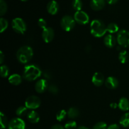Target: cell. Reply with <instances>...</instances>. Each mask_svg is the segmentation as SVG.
<instances>
[{"label": "cell", "mask_w": 129, "mask_h": 129, "mask_svg": "<svg viewBox=\"0 0 129 129\" xmlns=\"http://www.w3.org/2000/svg\"><path fill=\"white\" fill-rule=\"evenodd\" d=\"M42 71L40 68L35 64L26 65L24 68L23 76L28 81H33L40 78Z\"/></svg>", "instance_id": "1"}, {"label": "cell", "mask_w": 129, "mask_h": 129, "mask_svg": "<svg viewBox=\"0 0 129 129\" xmlns=\"http://www.w3.org/2000/svg\"><path fill=\"white\" fill-rule=\"evenodd\" d=\"M34 55V51L31 47L24 45L21 47L16 52V58L21 64H26L31 60Z\"/></svg>", "instance_id": "2"}, {"label": "cell", "mask_w": 129, "mask_h": 129, "mask_svg": "<svg viewBox=\"0 0 129 129\" xmlns=\"http://www.w3.org/2000/svg\"><path fill=\"white\" fill-rule=\"evenodd\" d=\"M91 34L97 38L102 37L105 35L107 32V27L104 23L100 20H93L90 25Z\"/></svg>", "instance_id": "3"}, {"label": "cell", "mask_w": 129, "mask_h": 129, "mask_svg": "<svg viewBox=\"0 0 129 129\" xmlns=\"http://www.w3.org/2000/svg\"><path fill=\"white\" fill-rule=\"evenodd\" d=\"M11 26L14 31L19 34H23L26 30V25L25 21L20 18L13 19L11 22Z\"/></svg>", "instance_id": "4"}, {"label": "cell", "mask_w": 129, "mask_h": 129, "mask_svg": "<svg viewBox=\"0 0 129 129\" xmlns=\"http://www.w3.org/2000/svg\"><path fill=\"white\" fill-rule=\"evenodd\" d=\"M76 21L74 18L69 15H66L63 16L60 21V26L62 28L66 31H70L74 28Z\"/></svg>", "instance_id": "5"}, {"label": "cell", "mask_w": 129, "mask_h": 129, "mask_svg": "<svg viewBox=\"0 0 129 129\" xmlns=\"http://www.w3.org/2000/svg\"><path fill=\"white\" fill-rule=\"evenodd\" d=\"M117 41L120 47L124 48L129 47V31L126 30H122L118 31Z\"/></svg>", "instance_id": "6"}, {"label": "cell", "mask_w": 129, "mask_h": 129, "mask_svg": "<svg viewBox=\"0 0 129 129\" xmlns=\"http://www.w3.org/2000/svg\"><path fill=\"white\" fill-rule=\"evenodd\" d=\"M41 104L40 99L36 96H30L26 98L25 101V107L28 108L33 110L39 108Z\"/></svg>", "instance_id": "7"}, {"label": "cell", "mask_w": 129, "mask_h": 129, "mask_svg": "<svg viewBox=\"0 0 129 129\" xmlns=\"http://www.w3.org/2000/svg\"><path fill=\"white\" fill-rule=\"evenodd\" d=\"M74 19L76 23L80 25H86L89 21V17L88 14L83 11H78L74 13Z\"/></svg>", "instance_id": "8"}, {"label": "cell", "mask_w": 129, "mask_h": 129, "mask_svg": "<svg viewBox=\"0 0 129 129\" xmlns=\"http://www.w3.org/2000/svg\"><path fill=\"white\" fill-rule=\"evenodd\" d=\"M25 122L20 118H14L9 122L8 129H25Z\"/></svg>", "instance_id": "9"}, {"label": "cell", "mask_w": 129, "mask_h": 129, "mask_svg": "<svg viewBox=\"0 0 129 129\" xmlns=\"http://www.w3.org/2000/svg\"><path fill=\"white\" fill-rule=\"evenodd\" d=\"M42 39L45 43H50L54 38V31L50 27H47L43 30L42 34Z\"/></svg>", "instance_id": "10"}, {"label": "cell", "mask_w": 129, "mask_h": 129, "mask_svg": "<svg viewBox=\"0 0 129 129\" xmlns=\"http://www.w3.org/2000/svg\"><path fill=\"white\" fill-rule=\"evenodd\" d=\"M49 84H48V81L46 79H39L37 81L36 84H35V88L36 91L38 93H43L47 90L48 88H49Z\"/></svg>", "instance_id": "11"}, {"label": "cell", "mask_w": 129, "mask_h": 129, "mask_svg": "<svg viewBox=\"0 0 129 129\" xmlns=\"http://www.w3.org/2000/svg\"><path fill=\"white\" fill-rule=\"evenodd\" d=\"M47 10L48 13L52 15H56L59 10V6L57 2L54 0L49 1L47 5Z\"/></svg>", "instance_id": "12"}, {"label": "cell", "mask_w": 129, "mask_h": 129, "mask_svg": "<svg viewBox=\"0 0 129 129\" xmlns=\"http://www.w3.org/2000/svg\"><path fill=\"white\" fill-rule=\"evenodd\" d=\"M105 82V77L101 73L97 72L93 74L92 77V83L96 86H101Z\"/></svg>", "instance_id": "13"}, {"label": "cell", "mask_w": 129, "mask_h": 129, "mask_svg": "<svg viewBox=\"0 0 129 129\" xmlns=\"http://www.w3.org/2000/svg\"><path fill=\"white\" fill-rule=\"evenodd\" d=\"M90 6L94 11H100L105 6V0H91Z\"/></svg>", "instance_id": "14"}, {"label": "cell", "mask_w": 129, "mask_h": 129, "mask_svg": "<svg viewBox=\"0 0 129 129\" xmlns=\"http://www.w3.org/2000/svg\"><path fill=\"white\" fill-rule=\"evenodd\" d=\"M105 86L108 89H116L118 86V81L115 77L110 76L107 78V79H106Z\"/></svg>", "instance_id": "15"}, {"label": "cell", "mask_w": 129, "mask_h": 129, "mask_svg": "<svg viewBox=\"0 0 129 129\" xmlns=\"http://www.w3.org/2000/svg\"><path fill=\"white\" fill-rule=\"evenodd\" d=\"M104 44L108 48H113L116 44V39L113 35L111 34L106 35L104 38Z\"/></svg>", "instance_id": "16"}, {"label": "cell", "mask_w": 129, "mask_h": 129, "mask_svg": "<svg viewBox=\"0 0 129 129\" xmlns=\"http://www.w3.org/2000/svg\"><path fill=\"white\" fill-rule=\"evenodd\" d=\"M27 119L30 123H37L40 120V116L37 112L34 110H31L28 112Z\"/></svg>", "instance_id": "17"}, {"label": "cell", "mask_w": 129, "mask_h": 129, "mask_svg": "<svg viewBox=\"0 0 129 129\" xmlns=\"http://www.w3.org/2000/svg\"><path fill=\"white\" fill-rule=\"evenodd\" d=\"M21 77L18 74H14L8 78V81L10 84L14 86H18L21 83Z\"/></svg>", "instance_id": "18"}, {"label": "cell", "mask_w": 129, "mask_h": 129, "mask_svg": "<svg viewBox=\"0 0 129 129\" xmlns=\"http://www.w3.org/2000/svg\"><path fill=\"white\" fill-rule=\"evenodd\" d=\"M118 107L121 110L128 111L129 110V102L128 99L125 97L120 98L118 104Z\"/></svg>", "instance_id": "19"}, {"label": "cell", "mask_w": 129, "mask_h": 129, "mask_svg": "<svg viewBox=\"0 0 129 129\" xmlns=\"http://www.w3.org/2000/svg\"><path fill=\"white\" fill-rule=\"evenodd\" d=\"M68 116L69 118L71 119H74L79 117V110L75 107H71L69 108L68 111Z\"/></svg>", "instance_id": "20"}, {"label": "cell", "mask_w": 129, "mask_h": 129, "mask_svg": "<svg viewBox=\"0 0 129 129\" xmlns=\"http://www.w3.org/2000/svg\"><path fill=\"white\" fill-rule=\"evenodd\" d=\"M118 59L122 64H125L129 59L128 53L126 50H122L118 55Z\"/></svg>", "instance_id": "21"}, {"label": "cell", "mask_w": 129, "mask_h": 129, "mask_svg": "<svg viewBox=\"0 0 129 129\" xmlns=\"http://www.w3.org/2000/svg\"><path fill=\"white\" fill-rule=\"evenodd\" d=\"M120 124L124 128L129 127V113H126L121 117Z\"/></svg>", "instance_id": "22"}, {"label": "cell", "mask_w": 129, "mask_h": 129, "mask_svg": "<svg viewBox=\"0 0 129 129\" xmlns=\"http://www.w3.org/2000/svg\"><path fill=\"white\" fill-rule=\"evenodd\" d=\"M8 119L6 118V115L4 114L3 112L0 113V123H1V128L5 129L6 128L8 125Z\"/></svg>", "instance_id": "23"}, {"label": "cell", "mask_w": 129, "mask_h": 129, "mask_svg": "<svg viewBox=\"0 0 129 129\" xmlns=\"http://www.w3.org/2000/svg\"><path fill=\"white\" fill-rule=\"evenodd\" d=\"M119 30V27L117 25V24L114 23H110L108 26H107V31L110 34H115V33L117 32Z\"/></svg>", "instance_id": "24"}, {"label": "cell", "mask_w": 129, "mask_h": 129, "mask_svg": "<svg viewBox=\"0 0 129 129\" xmlns=\"http://www.w3.org/2000/svg\"><path fill=\"white\" fill-rule=\"evenodd\" d=\"M27 110L28 108L26 107H23V106H21V107H18L17 108V110H16V115L20 117H24L25 115H27Z\"/></svg>", "instance_id": "25"}, {"label": "cell", "mask_w": 129, "mask_h": 129, "mask_svg": "<svg viewBox=\"0 0 129 129\" xmlns=\"http://www.w3.org/2000/svg\"><path fill=\"white\" fill-rule=\"evenodd\" d=\"M73 8L76 11H81L83 7V3L81 0H73Z\"/></svg>", "instance_id": "26"}, {"label": "cell", "mask_w": 129, "mask_h": 129, "mask_svg": "<svg viewBox=\"0 0 129 129\" xmlns=\"http://www.w3.org/2000/svg\"><path fill=\"white\" fill-rule=\"evenodd\" d=\"M1 76L2 78H6L10 74V69L6 65H2L1 67Z\"/></svg>", "instance_id": "27"}, {"label": "cell", "mask_w": 129, "mask_h": 129, "mask_svg": "<svg viewBox=\"0 0 129 129\" xmlns=\"http://www.w3.org/2000/svg\"><path fill=\"white\" fill-rule=\"evenodd\" d=\"M68 115V113L66 112L64 110H61L59 112H57L56 115V119L59 122H61V121L64 120L66 117V115Z\"/></svg>", "instance_id": "28"}, {"label": "cell", "mask_w": 129, "mask_h": 129, "mask_svg": "<svg viewBox=\"0 0 129 129\" xmlns=\"http://www.w3.org/2000/svg\"><path fill=\"white\" fill-rule=\"evenodd\" d=\"M8 10V6L4 0H0V15L3 16L5 15Z\"/></svg>", "instance_id": "29"}, {"label": "cell", "mask_w": 129, "mask_h": 129, "mask_svg": "<svg viewBox=\"0 0 129 129\" xmlns=\"http://www.w3.org/2000/svg\"><path fill=\"white\" fill-rule=\"evenodd\" d=\"M0 26H1L0 32L3 33L7 29L8 26V22L5 18H0Z\"/></svg>", "instance_id": "30"}, {"label": "cell", "mask_w": 129, "mask_h": 129, "mask_svg": "<svg viewBox=\"0 0 129 129\" xmlns=\"http://www.w3.org/2000/svg\"><path fill=\"white\" fill-rule=\"evenodd\" d=\"M77 127V123L74 120L68 121L66 123L64 128L66 129H75Z\"/></svg>", "instance_id": "31"}, {"label": "cell", "mask_w": 129, "mask_h": 129, "mask_svg": "<svg viewBox=\"0 0 129 129\" xmlns=\"http://www.w3.org/2000/svg\"><path fill=\"white\" fill-rule=\"evenodd\" d=\"M47 90L49 91V93H52V94H57L58 92H59V88H58V87L55 84H51L49 86Z\"/></svg>", "instance_id": "32"}, {"label": "cell", "mask_w": 129, "mask_h": 129, "mask_svg": "<svg viewBox=\"0 0 129 129\" xmlns=\"http://www.w3.org/2000/svg\"><path fill=\"white\" fill-rule=\"evenodd\" d=\"M107 125L104 122H99L93 126L92 129H107Z\"/></svg>", "instance_id": "33"}, {"label": "cell", "mask_w": 129, "mask_h": 129, "mask_svg": "<svg viewBox=\"0 0 129 129\" xmlns=\"http://www.w3.org/2000/svg\"><path fill=\"white\" fill-rule=\"evenodd\" d=\"M38 25L43 30L47 28V22L44 18H40L38 21Z\"/></svg>", "instance_id": "34"}, {"label": "cell", "mask_w": 129, "mask_h": 129, "mask_svg": "<svg viewBox=\"0 0 129 129\" xmlns=\"http://www.w3.org/2000/svg\"><path fill=\"white\" fill-rule=\"evenodd\" d=\"M43 75H44V78H45V79H50L52 78V74L50 73V72L49 71H44Z\"/></svg>", "instance_id": "35"}, {"label": "cell", "mask_w": 129, "mask_h": 129, "mask_svg": "<svg viewBox=\"0 0 129 129\" xmlns=\"http://www.w3.org/2000/svg\"><path fill=\"white\" fill-rule=\"evenodd\" d=\"M50 129H65V128L60 124H55L52 126Z\"/></svg>", "instance_id": "36"}, {"label": "cell", "mask_w": 129, "mask_h": 129, "mask_svg": "<svg viewBox=\"0 0 129 129\" xmlns=\"http://www.w3.org/2000/svg\"><path fill=\"white\" fill-rule=\"evenodd\" d=\"M107 129H120V127L118 125L113 123V124L110 125L107 127Z\"/></svg>", "instance_id": "37"}, {"label": "cell", "mask_w": 129, "mask_h": 129, "mask_svg": "<svg viewBox=\"0 0 129 129\" xmlns=\"http://www.w3.org/2000/svg\"><path fill=\"white\" fill-rule=\"evenodd\" d=\"M4 59H5V55H4L2 51L0 52V64H2L3 63Z\"/></svg>", "instance_id": "38"}, {"label": "cell", "mask_w": 129, "mask_h": 129, "mask_svg": "<svg viewBox=\"0 0 129 129\" xmlns=\"http://www.w3.org/2000/svg\"><path fill=\"white\" fill-rule=\"evenodd\" d=\"M106 1L110 5H114V4L117 3L118 2V0H106Z\"/></svg>", "instance_id": "39"}, {"label": "cell", "mask_w": 129, "mask_h": 129, "mask_svg": "<svg viewBox=\"0 0 129 129\" xmlns=\"http://www.w3.org/2000/svg\"><path fill=\"white\" fill-rule=\"evenodd\" d=\"M85 50L86 52H89L91 50V47L89 45H87V46L85 47Z\"/></svg>", "instance_id": "40"}, {"label": "cell", "mask_w": 129, "mask_h": 129, "mask_svg": "<svg viewBox=\"0 0 129 129\" xmlns=\"http://www.w3.org/2000/svg\"><path fill=\"white\" fill-rule=\"evenodd\" d=\"M118 106V105L116 103H112L110 104V107L112 108H116Z\"/></svg>", "instance_id": "41"}, {"label": "cell", "mask_w": 129, "mask_h": 129, "mask_svg": "<svg viewBox=\"0 0 129 129\" xmlns=\"http://www.w3.org/2000/svg\"><path fill=\"white\" fill-rule=\"evenodd\" d=\"M76 129H90L86 127H84V126H80V127H78Z\"/></svg>", "instance_id": "42"}, {"label": "cell", "mask_w": 129, "mask_h": 129, "mask_svg": "<svg viewBox=\"0 0 129 129\" xmlns=\"http://www.w3.org/2000/svg\"><path fill=\"white\" fill-rule=\"evenodd\" d=\"M20 1H23V2H25V1H28V0H20Z\"/></svg>", "instance_id": "43"}]
</instances>
